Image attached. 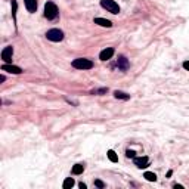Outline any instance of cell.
<instances>
[{
	"label": "cell",
	"instance_id": "obj_1",
	"mask_svg": "<svg viewBox=\"0 0 189 189\" xmlns=\"http://www.w3.org/2000/svg\"><path fill=\"white\" fill-rule=\"evenodd\" d=\"M72 67L75 69H92L93 62L90 59H86V58H77L72 61Z\"/></svg>",
	"mask_w": 189,
	"mask_h": 189
},
{
	"label": "cell",
	"instance_id": "obj_2",
	"mask_svg": "<svg viewBox=\"0 0 189 189\" xmlns=\"http://www.w3.org/2000/svg\"><path fill=\"white\" fill-rule=\"evenodd\" d=\"M58 14H59L58 6H56L53 2H47V3L44 5V16H46L47 19H55V18L58 16Z\"/></svg>",
	"mask_w": 189,
	"mask_h": 189
},
{
	"label": "cell",
	"instance_id": "obj_3",
	"mask_svg": "<svg viewBox=\"0 0 189 189\" xmlns=\"http://www.w3.org/2000/svg\"><path fill=\"white\" fill-rule=\"evenodd\" d=\"M101 6L104 9H107L108 12L114 14V15H117L120 12V6H118L117 2H114V0H101Z\"/></svg>",
	"mask_w": 189,
	"mask_h": 189
},
{
	"label": "cell",
	"instance_id": "obj_4",
	"mask_svg": "<svg viewBox=\"0 0 189 189\" xmlns=\"http://www.w3.org/2000/svg\"><path fill=\"white\" fill-rule=\"evenodd\" d=\"M46 37L50 42H62L64 40V31L59 28H52L46 33Z\"/></svg>",
	"mask_w": 189,
	"mask_h": 189
},
{
	"label": "cell",
	"instance_id": "obj_5",
	"mask_svg": "<svg viewBox=\"0 0 189 189\" xmlns=\"http://www.w3.org/2000/svg\"><path fill=\"white\" fill-rule=\"evenodd\" d=\"M12 55H14V47L12 46H6L2 50V59L5 61V64H11L12 62Z\"/></svg>",
	"mask_w": 189,
	"mask_h": 189
},
{
	"label": "cell",
	"instance_id": "obj_6",
	"mask_svg": "<svg viewBox=\"0 0 189 189\" xmlns=\"http://www.w3.org/2000/svg\"><path fill=\"white\" fill-rule=\"evenodd\" d=\"M133 163L137 168H145L149 165V158L148 157H135L133 158Z\"/></svg>",
	"mask_w": 189,
	"mask_h": 189
},
{
	"label": "cell",
	"instance_id": "obj_7",
	"mask_svg": "<svg viewBox=\"0 0 189 189\" xmlns=\"http://www.w3.org/2000/svg\"><path fill=\"white\" fill-rule=\"evenodd\" d=\"M114 53H115L114 47H107V49H104V50L99 53V59H101V61H108V59H111V58L114 56Z\"/></svg>",
	"mask_w": 189,
	"mask_h": 189
},
{
	"label": "cell",
	"instance_id": "obj_8",
	"mask_svg": "<svg viewBox=\"0 0 189 189\" xmlns=\"http://www.w3.org/2000/svg\"><path fill=\"white\" fill-rule=\"evenodd\" d=\"M117 67H118V69H121V71H127L129 67H130L129 59H127L124 55H120V56H118V61H117Z\"/></svg>",
	"mask_w": 189,
	"mask_h": 189
},
{
	"label": "cell",
	"instance_id": "obj_9",
	"mask_svg": "<svg viewBox=\"0 0 189 189\" xmlns=\"http://www.w3.org/2000/svg\"><path fill=\"white\" fill-rule=\"evenodd\" d=\"M2 69L3 71H8V72H12V74H21L22 69L16 65H11V64H3L2 65Z\"/></svg>",
	"mask_w": 189,
	"mask_h": 189
},
{
	"label": "cell",
	"instance_id": "obj_10",
	"mask_svg": "<svg viewBox=\"0 0 189 189\" xmlns=\"http://www.w3.org/2000/svg\"><path fill=\"white\" fill-rule=\"evenodd\" d=\"M24 3L30 14H34L37 11V0H24Z\"/></svg>",
	"mask_w": 189,
	"mask_h": 189
},
{
	"label": "cell",
	"instance_id": "obj_11",
	"mask_svg": "<svg viewBox=\"0 0 189 189\" xmlns=\"http://www.w3.org/2000/svg\"><path fill=\"white\" fill-rule=\"evenodd\" d=\"M94 24H98L101 27H107V28L112 27V22L110 19H105V18H94Z\"/></svg>",
	"mask_w": 189,
	"mask_h": 189
},
{
	"label": "cell",
	"instance_id": "obj_12",
	"mask_svg": "<svg viewBox=\"0 0 189 189\" xmlns=\"http://www.w3.org/2000/svg\"><path fill=\"white\" fill-rule=\"evenodd\" d=\"M114 96H115L117 99H123V101H129V99H130V94H127V93H124V92H121V90H115V92H114Z\"/></svg>",
	"mask_w": 189,
	"mask_h": 189
},
{
	"label": "cell",
	"instance_id": "obj_13",
	"mask_svg": "<svg viewBox=\"0 0 189 189\" xmlns=\"http://www.w3.org/2000/svg\"><path fill=\"white\" fill-rule=\"evenodd\" d=\"M72 186H74V179H72V177H67V179L64 180L62 188H64V189H71Z\"/></svg>",
	"mask_w": 189,
	"mask_h": 189
},
{
	"label": "cell",
	"instance_id": "obj_14",
	"mask_svg": "<svg viewBox=\"0 0 189 189\" xmlns=\"http://www.w3.org/2000/svg\"><path fill=\"white\" fill-rule=\"evenodd\" d=\"M83 171H84V165H83V164H75V165L72 167V174H75V176H77V174H81Z\"/></svg>",
	"mask_w": 189,
	"mask_h": 189
},
{
	"label": "cell",
	"instance_id": "obj_15",
	"mask_svg": "<svg viewBox=\"0 0 189 189\" xmlns=\"http://www.w3.org/2000/svg\"><path fill=\"white\" fill-rule=\"evenodd\" d=\"M108 158H110L111 163H118V155H117L115 151H112V149L108 151Z\"/></svg>",
	"mask_w": 189,
	"mask_h": 189
},
{
	"label": "cell",
	"instance_id": "obj_16",
	"mask_svg": "<svg viewBox=\"0 0 189 189\" xmlns=\"http://www.w3.org/2000/svg\"><path fill=\"white\" fill-rule=\"evenodd\" d=\"M143 177H145L146 180H149V182H155V180H157V174H155V173H151V171H146V173L143 174Z\"/></svg>",
	"mask_w": 189,
	"mask_h": 189
},
{
	"label": "cell",
	"instance_id": "obj_17",
	"mask_svg": "<svg viewBox=\"0 0 189 189\" xmlns=\"http://www.w3.org/2000/svg\"><path fill=\"white\" fill-rule=\"evenodd\" d=\"M11 5H12V18H14V21H16V9H18V3H16V0H12Z\"/></svg>",
	"mask_w": 189,
	"mask_h": 189
},
{
	"label": "cell",
	"instance_id": "obj_18",
	"mask_svg": "<svg viewBox=\"0 0 189 189\" xmlns=\"http://www.w3.org/2000/svg\"><path fill=\"white\" fill-rule=\"evenodd\" d=\"M108 92V89H105V87H102V89H94V90H92V94H105Z\"/></svg>",
	"mask_w": 189,
	"mask_h": 189
},
{
	"label": "cell",
	"instance_id": "obj_19",
	"mask_svg": "<svg viewBox=\"0 0 189 189\" xmlns=\"http://www.w3.org/2000/svg\"><path fill=\"white\" fill-rule=\"evenodd\" d=\"M94 186H96V188H105V183L102 182V180H99V179H96V180H94Z\"/></svg>",
	"mask_w": 189,
	"mask_h": 189
},
{
	"label": "cell",
	"instance_id": "obj_20",
	"mask_svg": "<svg viewBox=\"0 0 189 189\" xmlns=\"http://www.w3.org/2000/svg\"><path fill=\"white\" fill-rule=\"evenodd\" d=\"M135 154H136L135 151H130V149H127V151H126V155H127L129 158H135V157H136Z\"/></svg>",
	"mask_w": 189,
	"mask_h": 189
},
{
	"label": "cell",
	"instance_id": "obj_21",
	"mask_svg": "<svg viewBox=\"0 0 189 189\" xmlns=\"http://www.w3.org/2000/svg\"><path fill=\"white\" fill-rule=\"evenodd\" d=\"M183 68H185L186 71H189V61H185V62H183Z\"/></svg>",
	"mask_w": 189,
	"mask_h": 189
},
{
	"label": "cell",
	"instance_id": "obj_22",
	"mask_svg": "<svg viewBox=\"0 0 189 189\" xmlns=\"http://www.w3.org/2000/svg\"><path fill=\"white\" fill-rule=\"evenodd\" d=\"M78 186H80L81 189H86V188H87V186H86V183H83V182H81V183H78Z\"/></svg>",
	"mask_w": 189,
	"mask_h": 189
},
{
	"label": "cell",
	"instance_id": "obj_23",
	"mask_svg": "<svg viewBox=\"0 0 189 189\" xmlns=\"http://www.w3.org/2000/svg\"><path fill=\"white\" fill-rule=\"evenodd\" d=\"M171 176H173V170H168L167 171V177H171Z\"/></svg>",
	"mask_w": 189,
	"mask_h": 189
},
{
	"label": "cell",
	"instance_id": "obj_24",
	"mask_svg": "<svg viewBox=\"0 0 189 189\" xmlns=\"http://www.w3.org/2000/svg\"><path fill=\"white\" fill-rule=\"evenodd\" d=\"M173 188H177V189H183V186H182V185H177V183H176V185H173Z\"/></svg>",
	"mask_w": 189,
	"mask_h": 189
},
{
	"label": "cell",
	"instance_id": "obj_25",
	"mask_svg": "<svg viewBox=\"0 0 189 189\" xmlns=\"http://www.w3.org/2000/svg\"><path fill=\"white\" fill-rule=\"evenodd\" d=\"M5 80H6V77H5V75H0V83H3Z\"/></svg>",
	"mask_w": 189,
	"mask_h": 189
}]
</instances>
